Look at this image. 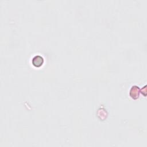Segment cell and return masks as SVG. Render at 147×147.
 Masks as SVG:
<instances>
[{
    "mask_svg": "<svg viewBox=\"0 0 147 147\" xmlns=\"http://www.w3.org/2000/svg\"><path fill=\"white\" fill-rule=\"evenodd\" d=\"M32 64L34 67L38 68L42 65L44 63V58L40 55H36L32 59Z\"/></svg>",
    "mask_w": 147,
    "mask_h": 147,
    "instance_id": "1",
    "label": "cell"
},
{
    "mask_svg": "<svg viewBox=\"0 0 147 147\" xmlns=\"http://www.w3.org/2000/svg\"><path fill=\"white\" fill-rule=\"evenodd\" d=\"M140 90L137 86H133L130 90L129 95L133 99H137L140 96Z\"/></svg>",
    "mask_w": 147,
    "mask_h": 147,
    "instance_id": "2",
    "label": "cell"
}]
</instances>
